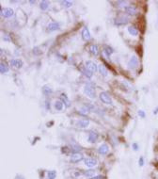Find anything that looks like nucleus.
<instances>
[{"mask_svg": "<svg viewBox=\"0 0 158 179\" xmlns=\"http://www.w3.org/2000/svg\"><path fill=\"white\" fill-rule=\"evenodd\" d=\"M84 92L87 97H90L91 99H94L96 97V91L95 89L93 88V86L91 84H87L84 87Z\"/></svg>", "mask_w": 158, "mask_h": 179, "instance_id": "f257e3e1", "label": "nucleus"}, {"mask_svg": "<svg viewBox=\"0 0 158 179\" xmlns=\"http://www.w3.org/2000/svg\"><path fill=\"white\" fill-rule=\"evenodd\" d=\"M100 99L103 103L104 104H107V105H111L112 104V99L110 95L108 94V92H106V91H102L101 93H100Z\"/></svg>", "mask_w": 158, "mask_h": 179, "instance_id": "f03ea898", "label": "nucleus"}, {"mask_svg": "<svg viewBox=\"0 0 158 179\" xmlns=\"http://www.w3.org/2000/svg\"><path fill=\"white\" fill-rule=\"evenodd\" d=\"M85 65H86L85 67H86L87 70H90V71L92 72V73H94V72H97V70H98V67H97L96 63H95V62H93V61H86Z\"/></svg>", "mask_w": 158, "mask_h": 179, "instance_id": "7ed1b4c3", "label": "nucleus"}, {"mask_svg": "<svg viewBox=\"0 0 158 179\" xmlns=\"http://www.w3.org/2000/svg\"><path fill=\"white\" fill-rule=\"evenodd\" d=\"M84 157H83V155L80 154V153H74V154L71 156V161L73 163H77V162H80L82 159H83Z\"/></svg>", "mask_w": 158, "mask_h": 179, "instance_id": "20e7f679", "label": "nucleus"}, {"mask_svg": "<svg viewBox=\"0 0 158 179\" xmlns=\"http://www.w3.org/2000/svg\"><path fill=\"white\" fill-rule=\"evenodd\" d=\"M85 165L90 167V168H92L94 166L97 165V160L95 158H92V157H87V158H85L84 159Z\"/></svg>", "mask_w": 158, "mask_h": 179, "instance_id": "39448f33", "label": "nucleus"}, {"mask_svg": "<svg viewBox=\"0 0 158 179\" xmlns=\"http://www.w3.org/2000/svg\"><path fill=\"white\" fill-rule=\"evenodd\" d=\"M137 65H138V59L136 56H133L128 62V67L130 69H135L137 67Z\"/></svg>", "mask_w": 158, "mask_h": 179, "instance_id": "423d86ee", "label": "nucleus"}, {"mask_svg": "<svg viewBox=\"0 0 158 179\" xmlns=\"http://www.w3.org/2000/svg\"><path fill=\"white\" fill-rule=\"evenodd\" d=\"M59 27H60L59 23L51 22L50 24H48V25H47V30L49 31V32H53V31L57 30V29L59 28Z\"/></svg>", "mask_w": 158, "mask_h": 179, "instance_id": "0eeeda50", "label": "nucleus"}, {"mask_svg": "<svg viewBox=\"0 0 158 179\" xmlns=\"http://www.w3.org/2000/svg\"><path fill=\"white\" fill-rule=\"evenodd\" d=\"M90 124V121L87 120V119H83V120H79L76 122V126L79 128H86V127L89 126Z\"/></svg>", "mask_w": 158, "mask_h": 179, "instance_id": "6e6552de", "label": "nucleus"}, {"mask_svg": "<svg viewBox=\"0 0 158 179\" xmlns=\"http://www.w3.org/2000/svg\"><path fill=\"white\" fill-rule=\"evenodd\" d=\"M11 66L16 68V69H20L21 67L23 66V61L21 59H18V58H14V59H11Z\"/></svg>", "mask_w": 158, "mask_h": 179, "instance_id": "1a4fd4ad", "label": "nucleus"}, {"mask_svg": "<svg viewBox=\"0 0 158 179\" xmlns=\"http://www.w3.org/2000/svg\"><path fill=\"white\" fill-rule=\"evenodd\" d=\"M1 14L5 18H10V17H11L14 14V11L11 8H6L5 10H3V12Z\"/></svg>", "mask_w": 158, "mask_h": 179, "instance_id": "9d476101", "label": "nucleus"}, {"mask_svg": "<svg viewBox=\"0 0 158 179\" xmlns=\"http://www.w3.org/2000/svg\"><path fill=\"white\" fill-rule=\"evenodd\" d=\"M128 23V18L125 16H121V17H119L117 19L115 20V25H125Z\"/></svg>", "mask_w": 158, "mask_h": 179, "instance_id": "9b49d317", "label": "nucleus"}, {"mask_svg": "<svg viewBox=\"0 0 158 179\" xmlns=\"http://www.w3.org/2000/svg\"><path fill=\"white\" fill-rule=\"evenodd\" d=\"M98 152L100 155H106L107 153L109 152V147L107 144L104 143V144H102L98 149Z\"/></svg>", "mask_w": 158, "mask_h": 179, "instance_id": "f8f14e48", "label": "nucleus"}, {"mask_svg": "<svg viewBox=\"0 0 158 179\" xmlns=\"http://www.w3.org/2000/svg\"><path fill=\"white\" fill-rule=\"evenodd\" d=\"M124 11L129 15H135L136 13V8L134 6H126L125 8H124Z\"/></svg>", "mask_w": 158, "mask_h": 179, "instance_id": "ddd939ff", "label": "nucleus"}, {"mask_svg": "<svg viewBox=\"0 0 158 179\" xmlns=\"http://www.w3.org/2000/svg\"><path fill=\"white\" fill-rule=\"evenodd\" d=\"M82 38H83V40H85V41L90 40V33L87 28H83V30H82Z\"/></svg>", "mask_w": 158, "mask_h": 179, "instance_id": "4468645a", "label": "nucleus"}, {"mask_svg": "<svg viewBox=\"0 0 158 179\" xmlns=\"http://www.w3.org/2000/svg\"><path fill=\"white\" fill-rule=\"evenodd\" d=\"M89 141L91 143H94L97 140H98V134L97 132H94V131H91L90 133V135H89Z\"/></svg>", "mask_w": 158, "mask_h": 179, "instance_id": "2eb2a0df", "label": "nucleus"}, {"mask_svg": "<svg viewBox=\"0 0 158 179\" xmlns=\"http://www.w3.org/2000/svg\"><path fill=\"white\" fill-rule=\"evenodd\" d=\"M60 100L62 101V103L66 106L67 107H71V101L69 100V98L67 97V95H65L64 93H62L60 95Z\"/></svg>", "mask_w": 158, "mask_h": 179, "instance_id": "dca6fc26", "label": "nucleus"}, {"mask_svg": "<svg viewBox=\"0 0 158 179\" xmlns=\"http://www.w3.org/2000/svg\"><path fill=\"white\" fill-rule=\"evenodd\" d=\"M90 52L91 53L93 56H98L99 55V47H98V45H96V44H92V45H90Z\"/></svg>", "mask_w": 158, "mask_h": 179, "instance_id": "f3484780", "label": "nucleus"}, {"mask_svg": "<svg viewBox=\"0 0 158 179\" xmlns=\"http://www.w3.org/2000/svg\"><path fill=\"white\" fill-rule=\"evenodd\" d=\"M80 71H81L82 74H84L85 76H87V78H90V77L93 75L92 72H90V70H87L86 67H84V68H81V69H80Z\"/></svg>", "mask_w": 158, "mask_h": 179, "instance_id": "a211bd4d", "label": "nucleus"}, {"mask_svg": "<svg viewBox=\"0 0 158 179\" xmlns=\"http://www.w3.org/2000/svg\"><path fill=\"white\" fill-rule=\"evenodd\" d=\"M104 52L106 55V57H110L113 54V49L110 46H108V45H106L104 47Z\"/></svg>", "mask_w": 158, "mask_h": 179, "instance_id": "6ab92c4d", "label": "nucleus"}, {"mask_svg": "<svg viewBox=\"0 0 158 179\" xmlns=\"http://www.w3.org/2000/svg\"><path fill=\"white\" fill-rule=\"evenodd\" d=\"M42 92H43V94H45V95H49L50 93H52L53 91H52V89L50 88L49 86H43L42 87Z\"/></svg>", "mask_w": 158, "mask_h": 179, "instance_id": "aec40b11", "label": "nucleus"}, {"mask_svg": "<svg viewBox=\"0 0 158 179\" xmlns=\"http://www.w3.org/2000/svg\"><path fill=\"white\" fill-rule=\"evenodd\" d=\"M98 69H99V72H100V74H101L102 75H104V76H106V75L108 74V71L106 70V68L104 66V65H100Z\"/></svg>", "mask_w": 158, "mask_h": 179, "instance_id": "412c9836", "label": "nucleus"}, {"mask_svg": "<svg viewBox=\"0 0 158 179\" xmlns=\"http://www.w3.org/2000/svg\"><path fill=\"white\" fill-rule=\"evenodd\" d=\"M0 72H1V74H7L8 73V67L7 66V64L1 62V64H0Z\"/></svg>", "mask_w": 158, "mask_h": 179, "instance_id": "4be33fe9", "label": "nucleus"}, {"mask_svg": "<svg viewBox=\"0 0 158 179\" xmlns=\"http://www.w3.org/2000/svg\"><path fill=\"white\" fill-rule=\"evenodd\" d=\"M83 174L86 177H93V175L95 174V171L94 170H87V171L83 172Z\"/></svg>", "mask_w": 158, "mask_h": 179, "instance_id": "5701e85b", "label": "nucleus"}, {"mask_svg": "<svg viewBox=\"0 0 158 179\" xmlns=\"http://www.w3.org/2000/svg\"><path fill=\"white\" fill-rule=\"evenodd\" d=\"M40 8L41 11H46L47 8H49V2L48 1H41L40 4Z\"/></svg>", "mask_w": 158, "mask_h": 179, "instance_id": "b1692460", "label": "nucleus"}, {"mask_svg": "<svg viewBox=\"0 0 158 179\" xmlns=\"http://www.w3.org/2000/svg\"><path fill=\"white\" fill-rule=\"evenodd\" d=\"M128 32L131 34L132 36H136L138 34V30L137 28H135V27H129L128 28Z\"/></svg>", "mask_w": 158, "mask_h": 179, "instance_id": "393cba45", "label": "nucleus"}, {"mask_svg": "<svg viewBox=\"0 0 158 179\" xmlns=\"http://www.w3.org/2000/svg\"><path fill=\"white\" fill-rule=\"evenodd\" d=\"M63 104L62 101H56L55 103V107H56V109L57 110H62L63 108Z\"/></svg>", "mask_w": 158, "mask_h": 179, "instance_id": "a878e982", "label": "nucleus"}, {"mask_svg": "<svg viewBox=\"0 0 158 179\" xmlns=\"http://www.w3.org/2000/svg\"><path fill=\"white\" fill-rule=\"evenodd\" d=\"M60 4H61L63 7H65V8H71L72 6H73V3H72L71 1H68V0L60 1Z\"/></svg>", "mask_w": 158, "mask_h": 179, "instance_id": "bb28decb", "label": "nucleus"}, {"mask_svg": "<svg viewBox=\"0 0 158 179\" xmlns=\"http://www.w3.org/2000/svg\"><path fill=\"white\" fill-rule=\"evenodd\" d=\"M56 176H57L56 171H50V172H48V174H47V179H55Z\"/></svg>", "mask_w": 158, "mask_h": 179, "instance_id": "cd10ccee", "label": "nucleus"}, {"mask_svg": "<svg viewBox=\"0 0 158 179\" xmlns=\"http://www.w3.org/2000/svg\"><path fill=\"white\" fill-rule=\"evenodd\" d=\"M138 115L141 117V118H144L145 116H146V114H145V112L143 111V110H139L138 111Z\"/></svg>", "mask_w": 158, "mask_h": 179, "instance_id": "c85d7f7f", "label": "nucleus"}, {"mask_svg": "<svg viewBox=\"0 0 158 179\" xmlns=\"http://www.w3.org/2000/svg\"><path fill=\"white\" fill-rule=\"evenodd\" d=\"M118 5H120L119 7H123L124 5H126L125 1H118Z\"/></svg>", "mask_w": 158, "mask_h": 179, "instance_id": "c756f323", "label": "nucleus"}, {"mask_svg": "<svg viewBox=\"0 0 158 179\" xmlns=\"http://www.w3.org/2000/svg\"><path fill=\"white\" fill-rule=\"evenodd\" d=\"M139 165L140 166L144 165V158H143V157H140V158H139Z\"/></svg>", "mask_w": 158, "mask_h": 179, "instance_id": "7c9ffc66", "label": "nucleus"}, {"mask_svg": "<svg viewBox=\"0 0 158 179\" xmlns=\"http://www.w3.org/2000/svg\"><path fill=\"white\" fill-rule=\"evenodd\" d=\"M133 148L135 151H137V150H138V145H137V143H133Z\"/></svg>", "mask_w": 158, "mask_h": 179, "instance_id": "2f4dec72", "label": "nucleus"}, {"mask_svg": "<svg viewBox=\"0 0 158 179\" xmlns=\"http://www.w3.org/2000/svg\"><path fill=\"white\" fill-rule=\"evenodd\" d=\"M90 179H103V176H101V175H97V176L91 177Z\"/></svg>", "mask_w": 158, "mask_h": 179, "instance_id": "473e14b6", "label": "nucleus"}, {"mask_svg": "<svg viewBox=\"0 0 158 179\" xmlns=\"http://www.w3.org/2000/svg\"><path fill=\"white\" fill-rule=\"evenodd\" d=\"M45 103H46V105H45V106H46V108H47V109H50V104H49V101H46V102H45Z\"/></svg>", "mask_w": 158, "mask_h": 179, "instance_id": "72a5a7b5", "label": "nucleus"}, {"mask_svg": "<svg viewBox=\"0 0 158 179\" xmlns=\"http://www.w3.org/2000/svg\"><path fill=\"white\" fill-rule=\"evenodd\" d=\"M29 3L31 4V5H33V4H35V1H33V0H31V1H29Z\"/></svg>", "mask_w": 158, "mask_h": 179, "instance_id": "f704fd0d", "label": "nucleus"}, {"mask_svg": "<svg viewBox=\"0 0 158 179\" xmlns=\"http://www.w3.org/2000/svg\"><path fill=\"white\" fill-rule=\"evenodd\" d=\"M157 112H158V107H157V108H156V110L154 109V111H153V113H154V114H156V113H157Z\"/></svg>", "mask_w": 158, "mask_h": 179, "instance_id": "c9c22d12", "label": "nucleus"}]
</instances>
